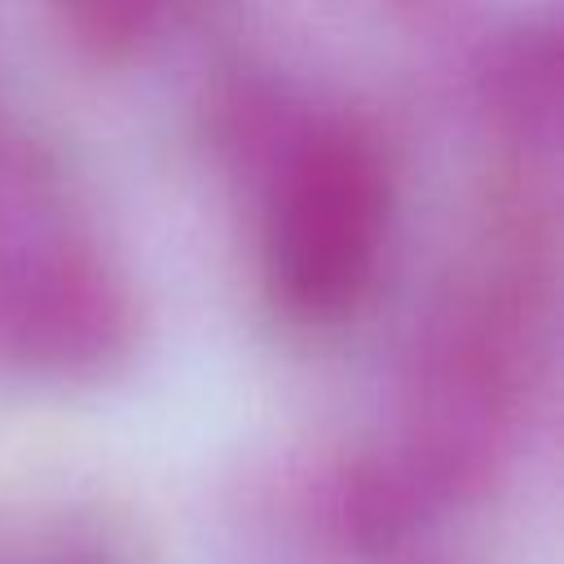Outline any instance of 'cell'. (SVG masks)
<instances>
[{"label":"cell","instance_id":"cell-1","mask_svg":"<svg viewBox=\"0 0 564 564\" xmlns=\"http://www.w3.org/2000/svg\"><path fill=\"white\" fill-rule=\"evenodd\" d=\"M388 229V172L352 128L304 137L269 194L264 273L304 317L344 313L375 273Z\"/></svg>","mask_w":564,"mask_h":564},{"label":"cell","instance_id":"cell-2","mask_svg":"<svg viewBox=\"0 0 564 564\" xmlns=\"http://www.w3.org/2000/svg\"><path fill=\"white\" fill-rule=\"evenodd\" d=\"M13 326L31 348L44 352H79L110 339L119 322V300L106 273L88 251L48 247L26 260L22 282L9 291Z\"/></svg>","mask_w":564,"mask_h":564},{"label":"cell","instance_id":"cell-3","mask_svg":"<svg viewBox=\"0 0 564 564\" xmlns=\"http://www.w3.org/2000/svg\"><path fill=\"white\" fill-rule=\"evenodd\" d=\"M62 9L79 40L110 53L137 44L150 31L159 0H62Z\"/></svg>","mask_w":564,"mask_h":564}]
</instances>
